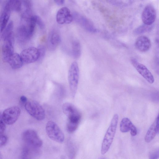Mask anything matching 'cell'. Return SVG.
<instances>
[{
    "label": "cell",
    "instance_id": "obj_29",
    "mask_svg": "<svg viewBox=\"0 0 159 159\" xmlns=\"http://www.w3.org/2000/svg\"><path fill=\"white\" fill-rule=\"evenodd\" d=\"M159 150L158 149L152 152L150 155L149 159H158L159 157Z\"/></svg>",
    "mask_w": 159,
    "mask_h": 159
},
{
    "label": "cell",
    "instance_id": "obj_12",
    "mask_svg": "<svg viewBox=\"0 0 159 159\" xmlns=\"http://www.w3.org/2000/svg\"><path fill=\"white\" fill-rule=\"evenodd\" d=\"M156 17V10L151 4L147 5L142 14V19L144 24L151 25L154 22Z\"/></svg>",
    "mask_w": 159,
    "mask_h": 159
},
{
    "label": "cell",
    "instance_id": "obj_27",
    "mask_svg": "<svg viewBox=\"0 0 159 159\" xmlns=\"http://www.w3.org/2000/svg\"><path fill=\"white\" fill-rule=\"evenodd\" d=\"M36 24L39 26L41 29H43L45 27V25L41 18L37 15H35Z\"/></svg>",
    "mask_w": 159,
    "mask_h": 159
},
{
    "label": "cell",
    "instance_id": "obj_15",
    "mask_svg": "<svg viewBox=\"0 0 159 159\" xmlns=\"http://www.w3.org/2000/svg\"><path fill=\"white\" fill-rule=\"evenodd\" d=\"M61 41L60 35L58 31L55 30H52L49 33L48 39V45L50 50H54Z\"/></svg>",
    "mask_w": 159,
    "mask_h": 159
},
{
    "label": "cell",
    "instance_id": "obj_6",
    "mask_svg": "<svg viewBox=\"0 0 159 159\" xmlns=\"http://www.w3.org/2000/svg\"><path fill=\"white\" fill-rule=\"evenodd\" d=\"M63 112L67 117V121L79 124L81 115L78 109L73 104L66 102L62 107Z\"/></svg>",
    "mask_w": 159,
    "mask_h": 159
},
{
    "label": "cell",
    "instance_id": "obj_21",
    "mask_svg": "<svg viewBox=\"0 0 159 159\" xmlns=\"http://www.w3.org/2000/svg\"><path fill=\"white\" fill-rule=\"evenodd\" d=\"M11 11H19L21 10V2L18 0H11L8 1L7 3Z\"/></svg>",
    "mask_w": 159,
    "mask_h": 159
},
{
    "label": "cell",
    "instance_id": "obj_33",
    "mask_svg": "<svg viewBox=\"0 0 159 159\" xmlns=\"http://www.w3.org/2000/svg\"><path fill=\"white\" fill-rule=\"evenodd\" d=\"M102 159H103V158H102Z\"/></svg>",
    "mask_w": 159,
    "mask_h": 159
},
{
    "label": "cell",
    "instance_id": "obj_11",
    "mask_svg": "<svg viewBox=\"0 0 159 159\" xmlns=\"http://www.w3.org/2000/svg\"><path fill=\"white\" fill-rule=\"evenodd\" d=\"M73 20L85 30L91 33H95L97 30L93 23L88 19L80 14L74 12L73 14Z\"/></svg>",
    "mask_w": 159,
    "mask_h": 159
},
{
    "label": "cell",
    "instance_id": "obj_26",
    "mask_svg": "<svg viewBox=\"0 0 159 159\" xmlns=\"http://www.w3.org/2000/svg\"><path fill=\"white\" fill-rule=\"evenodd\" d=\"M3 117L2 113L0 111V134H3L5 132L6 126Z\"/></svg>",
    "mask_w": 159,
    "mask_h": 159
},
{
    "label": "cell",
    "instance_id": "obj_4",
    "mask_svg": "<svg viewBox=\"0 0 159 159\" xmlns=\"http://www.w3.org/2000/svg\"><path fill=\"white\" fill-rule=\"evenodd\" d=\"M25 107L29 114L37 120H41L45 118V111L37 102L34 100L28 101Z\"/></svg>",
    "mask_w": 159,
    "mask_h": 159
},
{
    "label": "cell",
    "instance_id": "obj_9",
    "mask_svg": "<svg viewBox=\"0 0 159 159\" xmlns=\"http://www.w3.org/2000/svg\"><path fill=\"white\" fill-rule=\"evenodd\" d=\"M23 63L29 64L39 60V53L37 48L30 47L23 50L20 54Z\"/></svg>",
    "mask_w": 159,
    "mask_h": 159
},
{
    "label": "cell",
    "instance_id": "obj_17",
    "mask_svg": "<svg viewBox=\"0 0 159 159\" xmlns=\"http://www.w3.org/2000/svg\"><path fill=\"white\" fill-rule=\"evenodd\" d=\"M158 115L155 120L151 125L145 135L144 139L146 143L151 142L159 132V119Z\"/></svg>",
    "mask_w": 159,
    "mask_h": 159
},
{
    "label": "cell",
    "instance_id": "obj_30",
    "mask_svg": "<svg viewBox=\"0 0 159 159\" xmlns=\"http://www.w3.org/2000/svg\"><path fill=\"white\" fill-rule=\"evenodd\" d=\"M20 101L21 103L25 105V104L28 101V99L25 96H22L20 97Z\"/></svg>",
    "mask_w": 159,
    "mask_h": 159
},
{
    "label": "cell",
    "instance_id": "obj_24",
    "mask_svg": "<svg viewBox=\"0 0 159 159\" xmlns=\"http://www.w3.org/2000/svg\"><path fill=\"white\" fill-rule=\"evenodd\" d=\"M13 23L11 21L8 24L1 35L3 39L13 32Z\"/></svg>",
    "mask_w": 159,
    "mask_h": 159
},
{
    "label": "cell",
    "instance_id": "obj_25",
    "mask_svg": "<svg viewBox=\"0 0 159 159\" xmlns=\"http://www.w3.org/2000/svg\"><path fill=\"white\" fill-rule=\"evenodd\" d=\"M37 48L39 53V60H42L44 57L46 52V49L44 46L42 45H39Z\"/></svg>",
    "mask_w": 159,
    "mask_h": 159
},
{
    "label": "cell",
    "instance_id": "obj_13",
    "mask_svg": "<svg viewBox=\"0 0 159 159\" xmlns=\"http://www.w3.org/2000/svg\"><path fill=\"white\" fill-rule=\"evenodd\" d=\"M57 23L61 25L71 23L73 20L72 14L67 7H64L59 9L56 16Z\"/></svg>",
    "mask_w": 159,
    "mask_h": 159
},
{
    "label": "cell",
    "instance_id": "obj_31",
    "mask_svg": "<svg viewBox=\"0 0 159 159\" xmlns=\"http://www.w3.org/2000/svg\"><path fill=\"white\" fill-rule=\"evenodd\" d=\"M54 2L57 5H61L64 3L65 1L63 0H56L54 1Z\"/></svg>",
    "mask_w": 159,
    "mask_h": 159
},
{
    "label": "cell",
    "instance_id": "obj_8",
    "mask_svg": "<svg viewBox=\"0 0 159 159\" xmlns=\"http://www.w3.org/2000/svg\"><path fill=\"white\" fill-rule=\"evenodd\" d=\"M4 43L2 47L3 60L7 62L9 58L14 52V36L13 33H11L3 39Z\"/></svg>",
    "mask_w": 159,
    "mask_h": 159
},
{
    "label": "cell",
    "instance_id": "obj_5",
    "mask_svg": "<svg viewBox=\"0 0 159 159\" xmlns=\"http://www.w3.org/2000/svg\"><path fill=\"white\" fill-rule=\"evenodd\" d=\"M46 131L48 137L52 140L61 143L64 140V134L57 124L52 121L47 123Z\"/></svg>",
    "mask_w": 159,
    "mask_h": 159
},
{
    "label": "cell",
    "instance_id": "obj_23",
    "mask_svg": "<svg viewBox=\"0 0 159 159\" xmlns=\"http://www.w3.org/2000/svg\"><path fill=\"white\" fill-rule=\"evenodd\" d=\"M110 3L114 5L120 7H125L131 4L133 1L131 0H109Z\"/></svg>",
    "mask_w": 159,
    "mask_h": 159
},
{
    "label": "cell",
    "instance_id": "obj_2",
    "mask_svg": "<svg viewBox=\"0 0 159 159\" xmlns=\"http://www.w3.org/2000/svg\"><path fill=\"white\" fill-rule=\"evenodd\" d=\"M79 77L78 66L76 62H73L68 72V80L72 96L74 98L76 93Z\"/></svg>",
    "mask_w": 159,
    "mask_h": 159
},
{
    "label": "cell",
    "instance_id": "obj_20",
    "mask_svg": "<svg viewBox=\"0 0 159 159\" xmlns=\"http://www.w3.org/2000/svg\"><path fill=\"white\" fill-rule=\"evenodd\" d=\"M71 54L72 57L76 59L79 58L81 55L80 44L77 40H75L72 43Z\"/></svg>",
    "mask_w": 159,
    "mask_h": 159
},
{
    "label": "cell",
    "instance_id": "obj_22",
    "mask_svg": "<svg viewBox=\"0 0 159 159\" xmlns=\"http://www.w3.org/2000/svg\"><path fill=\"white\" fill-rule=\"evenodd\" d=\"M153 27L152 25H148L143 24L135 29L134 30L133 33L135 35L142 34L150 31L152 30Z\"/></svg>",
    "mask_w": 159,
    "mask_h": 159
},
{
    "label": "cell",
    "instance_id": "obj_10",
    "mask_svg": "<svg viewBox=\"0 0 159 159\" xmlns=\"http://www.w3.org/2000/svg\"><path fill=\"white\" fill-rule=\"evenodd\" d=\"M131 62L138 73L149 83L152 84L154 81V77L149 70L144 65L139 62L134 58H132Z\"/></svg>",
    "mask_w": 159,
    "mask_h": 159
},
{
    "label": "cell",
    "instance_id": "obj_1",
    "mask_svg": "<svg viewBox=\"0 0 159 159\" xmlns=\"http://www.w3.org/2000/svg\"><path fill=\"white\" fill-rule=\"evenodd\" d=\"M118 119V115L115 114L103 140L101 148V153L102 155L105 154L108 152L112 144L116 133Z\"/></svg>",
    "mask_w": 159,
    "mask_h": 159
},
{
    "label": "cell",
    "instance_id": "obj_28",
    "mask_svg": "<svg viewBox=\"0 0 159 159\" xmlns=\"http://www.w3.org/2000/svg\"><path fill=\"white\" fill-rule=\"evenodd\" d=\"M7 141V138L3 134H0V147L6 144Z\"/></svg>",
    "mask_w": 159,
    "mask_h": 159
},
{
    "label": "cell",
    "instance_id": "obj_14",
    "mask_svg": "<svg viewBox=\"0 0 159 159\" xmlns=\"http://www.w3.org/2000/svg\"><path fill=\"white\" fill-rule=\"evenodd\" d=\"M120 131L122 133L130 131V134L132 136H134L137 134L136 127L128 118L125 117L122 119L120 123Z\"/></svg>",
    "mask_w": 159,
    "mask_h": 159
},
{
    "label": "cell",
    "instance_id": "obj_19",
    "mask_svg": "<svg viewBox=\"0 0 159 159\" xmlns=\"http://www.w3.org/2000/svg\"><path fill=\"white\" fill-rule=\"evenodd\" d=\"M7 62L14 69L21 68L24 64L20 55L16 53H14L8 59Z\"/></svg>",
    "mask_w": 159,
    "mask_h": 159
},
{
    "label": "cell",
    "instance_id": "obj_3",
    "mask_svg": "<svg viewBox=\"0 0 159 159\" xmlns=\"http://www.w3.org/2000/svg\"><path fill=\"white\" fill-rule=\"evenodd\" d=\"M22 139L26 146L34 148H40L43 142L35 131L32 129H28L22 133Z\"/></svg>",
    "mask_w": 159,
    "mask_h": 159
},
{
    "label": "cell",
    "instance_id": "obj_32",
    "mask_svg": "<svg viewBox=\"0 0 159 159\" xmlns=\"http://www.w3.org/2000/svg\"><path fill=\"white\" fill-rule=\"evenodd\" d=\"M0 159H2V153L0 152Z\"/></svg>",
    "mask_w": 159,
    "mask_h": 159
},
{
    "label": "cell",
    "instance_id": "obj_7",
    "mask_svg": "<svg viewBox=\"0 0 159 159\" xmlns=\"http://www.w3.org/2000/svg\"><path fill=\"white\" fill-rule=\"evenodd\" d=\"M21 110L17 106H13L5 110L2 113V116L6 124L11 125L14 123L18 120Z\"/></svg>",
    "mask_w": 159,
    "mask_h": 159
},
{
    "label": "cell",
    "instance_id": "obj_16",
    "mask_svg": "<svg viewBox=\"0 0 159 159\" xmlns=\"http://www.w3.org/2000/svg\"><path fill=\"white\" fill-rule=\"evenodd\" d=\"M151 46V41L147 36L142 35L139 37L135 43L136 48L141 52H146L148 51Z\"/></svg>",
    "mask_w": 159,
    "mask_h": 159
},
{
    "label": "cell",
    "instance_id": "obj_18",
    "mask_svg": "<svg viewBox=\"0 0 159 159\" xmlns=\"http://www.w3.org/2000/svg\"><path fill=\"white\" fill-rule=\"evenodd\" d=\"M10 10L8 5L6 3L3 11L0 17V35L8 24L10 16Z\"/></svg>",
    "mask_w": 159,
    "mask_h": 159
}]
</instances>
